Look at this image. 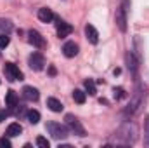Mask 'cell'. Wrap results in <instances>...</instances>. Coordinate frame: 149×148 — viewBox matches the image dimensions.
Instances as JSON below:
<instances>
[{"instance_id":"6da1fadb","label":"cell","mask_w":149,"mask_h":148,"mask_svg":"<svg viewBox=\"0 0 149 148\" xmlns=\"http://www.w3.org/2000/svg\"><path fill=\"white\" fill-rule=\"evenodd\" d=\"M137 141V127L132 122H125L114 134L116 145H132Z\"/></svg>"},{"instance_id":"7a4b0ae2","label":"cell","mask_w":149,"mask_h":148,"mask_svg":"<svg viewBox=\"0 0 149 148\" xmlns=\"http://www.w3.org/2000/svg\"><path fill=\"white\" fill-rule=\"evenodd\" d=\"M45 129L50 132V136L52 138H56V140H64V138H68V134H70V127L68 125H61V124H57V122H49L47 125H45Z\"/></svg>"},{"instance_id":"3957f363","label":"cell","mask_w":149,"mask_h":148,"mask_svg":"<svg viewBox=\"0 0 149 148\" xmlns=\"http://www.w3.org/2000/svg\"><path fill=\"white\" fill-rule=\"evenodd\" d=\"M64 120H66V125L70 127V131H73L76 136H85V129H83V125L80 124V120L74 117V115H71V113H68L66 117H64Z\"/></svg>"},{"instance_id":"277c9868","label":"cell","mask_w":149,"mask_h":148,"mask_svg":"<svg viewBox=\"0 0 149 148\" xmlns=\"http://www.w3.org/2000/svg\"><path fill=\"white\" fill-rule=\"evenodd\" d=\"M3 72H5L7 80H10V82H14V80H23V72H21L14 63H5V65H3Z\"/></svg>"},{"instance_id":"5b68a950","label":"cell","mask_w":149,"mask_h":148,"mask_svg":"<svg viewBox=\"0 0 149 148\" xmlns=\"http://www.w3.org/2000/svg\"><path fill=\"white\" fill-rule=\"evenodd\" d=\"M28 65H30L31 70L40 72V70H43V66H45V58H43L40 52H33V54L28 58Z\"/></svg>"},{"instance_id":"8992f818","label":"cell","mask_w":149,"mask_h":148,"mask_svg":"<svg viewBox=\"0 0 149 148\" xmlns=\"http://www.w3.org/2000/svg\"><path fill=\"white\" fill-rule=\"evenodd\" d=\"M56 26H57V37L59 38L68 37V35L73 32V26H71L70 23H64V21L59 19V18H56Z\"/></svg>"},{"instance_id":"52a82bcc","label":"cell","mask_w":149,"mask_h":148,"mask_svg":"<svg viewBox=\"0 0 149 148\" xmlns=\"http://www.w3.org/2000/svg\"><path fill=\"white\" fill-rule=\"evenodd\" d=\"M28 42H30L33 47H37V49H42V47L45 45L43 37L38 33L37 30H30V32H28Z\"/></svg>"},{"instance_id":"ba28073f","label":"cell","mask_w":149,"mask_h":148,"mask_svg":"<svg viewBox=\"0 0 149 148\" xmlns=\"http://www.w3.org/2000/svg\"><path fill=\"white\" fill-rule=\"evenodd\" d=\"M116 25H118V28H120L121 32L127 30V16H125V9H123L121 5L116 9Z\"/></svg>"},{"instance_id":"9c48e42d","label":"cell","mask_w":149,"mask_h":148,"mask_svg":"<svg viewBox=\"0 0 149 148\" xmlns=\"http://www.w3.org/2000/svg\"><path fill=\"white\" fill-rule=\"evenodd\" d=\"M54 18H56V16H54V12H52L49 7H42V9H38V19H40L42 23H52Z\"/></svg>"},{"instance_id":"30bf717a","label":"cell","mask_w":149,"mask_h":148,"mask_svg":"<svg viewBox=\"0 0 149 148\" xmlns=\"http://www.w3.org/2000/svg\"><path fill=\"white\" fill-rule=\"evenodd\" d=\"M23 96L28 101H37L38 98H40V92H38V89H35V87L26 85V87H23Z\"/></svg>"},{"instance_id":"8fae6325","label":"cell","mask_w":149,"mask_h":148,"mask_svg":"<svg viewBox=\"0 0 149 148\" xmlns=\"http://www.w3.org/2000/svg\"><path fill=\"white\" fill-rule=\"evenodd\" d=\"M63 52H64L66 58H74L78 54V45L74 42H66L64 47H63Z\"/></svg>"},{"instance_id":"7c38bea8","label":"cell","mask_w":149,"mask_h":148,"mask_svg":"<svg viewBox=\"0 0 149 148\" xmlns=\"http://www.w3.org/2000/svg\"><path fill=\"white\" fill-rule=\"evenodd\" d=\"M5 103H7V106H9L10 110H14V108L19 105V98H17V94H16L14 91H7V96H5Z\"/></svg>"},{"instance_id":"4fadbf2b","label":"cell","mask_w":149,"mask_h":148,"mask_svg":"<svg viewBox=\"0 0 149 148\" xmlns=\"http://www.w3.org/2000/svg\"><path fill=\"white\" fill-rule=\"evenodd\" d=\"M85 35H87V38H88L90 44H97V42H99V33H97V30H95L92 25H87V26H85Z\"/></svg>"},{"instance_id":"5bb4252c","label":"cell","mask_w":149,"mask_h":148,"mask_svg":"<svg viewBox=\"0 0 149 148\" xmlns=\"http://www.w3.org/2000/svg\"><path fill=\"white\" fill-rule=\"evenodd\" d=\"M21 132H23L21 124H17V122L9 124V127H7V136H9V138H16V136H19Z\"/></svg>"},{"instance_id":"9a60e30c","label":"cell","mask_w":149,"mask_h":148,"mask_svg":"<svg viewBox=\"0 0 149 148\" xmlns=\"http://www.w3.org/2000/svg\"><path fill=\"white\" fill-rule=\"evenodd\" d=\"M47 106L50 108L52 111H56V113H59V111H63V103L59 101V99H56V98H49L47 99Z\"/></svg>"},{"instance_id":"2e32d148","label":"cell","mask_w":149,"mask_h":148,"mask_svg":"<svg viewBox=\"0 0 149 148\" xmlns=\"http://www.w3.org/2000/svg\"><path fill=\"white\" fill-rule=\"evenodd\" d=\"M12 32V23L9 19H0V35H9Z\"/></svg>"},{"instance_id":"e0dca14e","label":"cell","mask_w":149,"mask_h":148,"mask_svg":"<svg viewBox=\"0 0 149 148\" xmlns=\"http://www.w3.org/2000/svg\"><path fill=\"white\" fill-rule=\"evenodd\" d=\"M127 66H128V70H130L132 73L137 72V61H135V58H134L132 52H127Z\"/></svg>"},{"instance_id":"ac0fdd59","label":"cell","mask_w":149,"mask_h":148,"mask_svg":"<svg viewBox=\"0 0 149 148\" xmlns=\"http://www.w3.org/2000/svg\"><path fill=\"white\" fill-rule=\"evenodd\" d=\"M83 85H85V91H87L90 96H95V94H97V89H95V82H94L92 78H87V80L83 82Z\"/></svg>"},{"instance_id":"d6986e66","label":"cell","mask_w":149,"mask_h":148,"mask_svg":"<svg viewBox=\"0 0 149 148\" xmlns=\"http://www.w3.org/2000/svg\"><path fill=\"white\" fill-rule=\"evenodd\" d=\"M26 118L30 124H38L40 122V113L37 110H28L26 111Z\"/></svg>"},{"instance_id":"ffe728a7","label":"cell","mask_w":149,"mask_h":148,"mask_svg":"<svg viewBox=\"0 0 149 148\" xmlns=\"http://www.w3.org/2000/svg\"><path fill=\"white\" fill-rule=\"evenodd\" d=\"M85 98H87V92H83V91H80V89H74L73 91V99L76 103L83 105V103H85Z\"/></svg>"},{"instance_id":"44dd1931","label":"cell","mask_w":149,"mask_h":148,"mask_svg":"<svg viewBox=\"0 0 149 148\" xmlns=\"http://www.w3.org/2000/svg\"><path fill=\"white\" fill-rule=\"evenodd\" d=\"M37 147H40V148H49V147H50V143H49V140H47V138L38 136V138H37Z\"/></svg>"},{"instance_id":"7402d4cb","label":"cell","mask_w":149,"mask_h":148,"mask_svg":"<svg viewBox=\"0 0 149 148\" xmlns=\"http://www.w3.org/2000/svg\"><path fill=\"white\" fill-rule=\"evenodd\" d=\"M9 42H10L9 35H0V49H5L9 45Z\"/></svg>"},{"instance_id":"603a6c76","label":"cell","mask_w":149,"mask_h":148,"mask_svg":"<svg viewBox=\"0 0 149 148\" xmlns=\"http://www.w3.org/2000/svg\"><path fill=\"white\" fill-rule=\"evenodd\" d=\"M113 92H114V98H116V99H120V98H123V96H125V91H123L121 87H118V89H114Z\"/></svg>"},{"instance_id":"cb8c5ba5","label":"cell","mask_w":149,"mask_h":148,"mask_svg":"<svg viewBox=\"0 0 149 148\" xmlns=\"http://www.w3.org/2000/svg\"><path fill=\"white\" fill-rule=\"evenodd\" d=\"M0 148H10V141L7 138H0Z\"/></svg>"},{"instance_id":"d4e9b609","label":"cell","mask_w":149,"mask_h":148,"mask_svg":"<svg viewBox=\"0 0 149 148\" xmlns=\"http://www.w3.org/2000/svg\"><path fill=\"white\" fill-rule=\"evenodd\" d=\"M5 117H7V111L0 110V122H3V120H5Z\"/></svg>"}]
</instances>
